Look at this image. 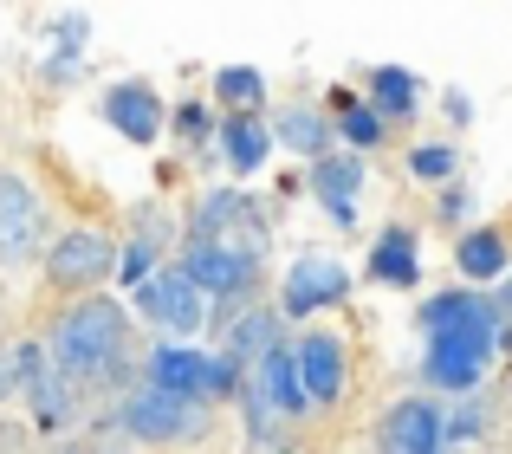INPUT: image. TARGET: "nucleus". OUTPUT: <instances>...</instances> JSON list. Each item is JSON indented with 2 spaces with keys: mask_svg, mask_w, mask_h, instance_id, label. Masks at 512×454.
Segmentation results:
<instances>
[{
  "mask_svg": "<svg viewBox=\"0 0 512 454\" xmlns=\"http://www.w3.org/2000/svg\"><path fill=\"white\" fill-rule=\"evenodd\" d=\"M422 338H428L422 377L435 383V390L474 396V383L487 377V364L500 357V312H493V299H480V292H435V299L422 305Z\"/></svg>",
  "mask_w": 512,
  "mask_h": 454,
  "instance_id": "nucleus-1",
  "label": "nucleus"
},
{
  "mask_svg": "<svg viewBox=\"0 0 512 454\" xmlns=\"http://www.w3.org/2000/svg\"><path fill=\"white\" fill-rule=\"evenodd\" d=\"M52 370L65 383H130V305H117L111 292H91V299L65 305V318L46 338Z\"/></svg>",
  "mask_w": 512,
  "mask_h": 454,
  "instance_id": "nucleus-2",
  "label": "nucleus"
},
{
  "mask_svg": "<svg viewBox=\"0 0 512 454\" xmlns=\"http://www.w3.org/2000/svg\"><path fill=\"white\" fill-rule=\"evenodd\" d=\"M188 240H208V247H227V253H240V260L266 266V253H273V221H266V208L253 202V195L208 189L195 202V215H188Z\"/></svg>",
  "mask_w": 512,
  "mask_h": 454,
  "instance_id": "nucleus-3",
  "label": "nucleus"
},
{
  "mask_svg": "<svg viewBox=\"0 0 512 454\" xmlns=\"http://www.w3.org/2000/svg\"><path fill=\"white\" fill-rule=\"evenodd\" d=\"M117 429L143 448H175V442H201L208 435V403H182V396H163L150 383L124 390L117 403Z\"/></svg>",
  "mask_w": 512,
  "mask_h": 454,
  "instance_id": "nucleus-4",
  "label": "nucleus"
},
{
  "mask_svg": "<svg viewBox=\"0 0 512 454\" xmlns=\"http://www.w3.org/2000/svg\"><path fill=\"white\" fill-rule=\"evenodd\" d=\"M130 305H137L143 318H150L156 331H163V344H188V338H201L208 331V299H201V286L182 273V266H163V273L150 279V286H137L130 292Z\"/></svg>",
  "mask_w": 512,
  "mask_h": 454,
  "instance_id": "nucleus-5",
  "label": "nucleus"
},
{
  "mask_svg": "<svg viewBox=\"0 0 512 454\" xmlns=\"http://www.w3.org/2000/svg\"><path fill=\"white\" fill-rule=\"evenodd\" d=\"M111 273H117V240L98 234V227H65V234L46 247V279L59 292H85L91 299Z\"/></svg>",
  "mask_w": 512,
  "mask_h": 454,
  "instance_id": "nucleus-6",
  "label": "nucleus"
},
{
  "mask_svg": "<svg viewBox=\"0 0 512 454\" xmlns=\"http://www.w3.org/2000/svg\"><path fill=\"white\" fill-rule=\"evenodd\" d=\"M344 292H350V266L325 247H305L279 279V318H312L325 305H338Z\"/></svg>",
  "mask_w": 512,
  "mask_h": 454,
  "instance_id": "nucleus-7",
  "label": "nucleus"
},
{
  "mask_svg": "<svg viewBox=\"0 0 512 454\" xmlns=\"http://www.w3.org/2000/svg\"><path fill=\"white\" fill-rule=\"evenodd\" d=\"M98 111H104V124H111L124 143H137V150H150V143L169 130V104H163V91H156L150 78H117V85L98 98Z\"/></svg>",
  "mask_w": 512,
  "mask_h": 454,
  "instance_id": "nucleus-8",
  "label": "nucleus"
},
{
  "mask_svg": "<svg viewBox=\"0 0 512 454\" xmlns=\"http://www.w3.org/2000/svg\"><path fill=\"white\" fill-rule=\"evenodd\" d=\"M46 247V202L33 195V182L0 169V260L20 266Z\"/></svg>",
  "mask_w": 512,
  "mask_h": 454,
  "instance_id": "nucleus-9",
  "label": "nucleus"
},
{
  "mask_svg": "<svg viewBox=\"0 0 512 454\" xmlns=\"http://www.w3.org/2000/svg\"><path fill=\"white\" fill-rule=\"evenodd\" d=\"M175 266L201 286V299H221V305L253 299V286H260V266L227 253V247H208V240H182V260Z\"/></svg>",
  "mask_w": 512,
  "mask_h": 454,
  "instance_id": "nucleus-10",
  "label": "nucleus"
},
{
  "mask_svg": "<svg viewBox=\"0 0 512 454\" xmlns=\"http://www.w3.org/2000/svg\"><path fill=\"white\" fill-rule=\"evenodd\" d=\"M143 383L163 396H182V403H214V351H195V344H156L143 357Z\"/></svg>",
  "mask_w": 512,
  "mask_h": 454,
  "instance_id": "nucleus-11",
  "label": "nucleus"
},
{
  "mask_svg": "<svg viewBox=\"0 0 512 454\" xmlns=\"http://www.w3.org/2000/svg\"><path fill=\"white\" fill-rule=\"evenodd\" d=\"M363 182H370V163H363L357 150H331L325 163H312L305 169V189H312V202L325 208L338 227H357V195H363Z\"/></svg>",
  "mask_w": 512,
  "mask_h": 454,
  "instance_id": "nucleus-12",
  "label": "nucleus"
},
{
  "mask_svg": "<svg viewBox=\"0 0 512 454\" xmlns=\"http://www.w3.org/2000/svg\"><path fill=\"white\" fill-rule=\"evenodd\" d=\"M383 454H448V435H441V409L428 396H402L383 416Z\"/></svg>",
  "mask_w": 512,
  "mask_h": 454,
  "instance_id": "nucleus-13",
  "label": "nucleus"
},
{
  "mask_svg": "<svg viewBox=\"0 0 512 454\" xmlns=\"http://www.w3.org/2000/svg\"><path fill=\"white\" fill-rule=\"evenodd\" d=\"M279 344H286V318H279L273 305H240L221 325V357H234L240 370H253L266 351H279Z\"/></svg>",
  "mask_w": 512,
  "mask_h": 454,
  "instance_id": "nucleus-14",
  "label": "nucleus"
},
{
  "mask_svg": "<svg viewBox=\"0 0 512 454\" xmlns=\"http://www.w3.org/2000/svg\"><path fill=\"white\" fill-rule=\"evenodd\" d=\"M292 357H299V383L312 403H338L344 396V344L331 338V331H305L299 344H292Z\"/></svg>",
  "mask_w": 512,
  "mask_h": 454,
  "instance_id": "nucleus-15",
  "label": "nucleus"
},
{
  "mask_svg": "<svg viewBox=\"0 0 512 454\" xmlns=\"http://www.w3.org/2000/svg\"><path fill=\"white\" fill-rule=\"evenodd\" d=\"M273 143L292 156H305V163H325L331 150H338V124H331L318 104H286V111L273 117Z\"/></svg>",
  "mask_w": 512,
  "mask_h": 454,
  "instance_id": "nucleus-16",
  "label": "nucleus"
},
{
  "mask_svg": "<svg viewBox=\"0 0 512 454\" xmlns=\"http://www.w3.org/2000/svg\"><path fill=\"white\" fill-rule=\"evenodd\" d=\"M247 377L260 383V396L273 403V416H279V422H299L305 409H312V396H305V383H299V357H292V344L266 351L260 364L247 370Z\"/></svg>",
  "mask_w": 512,
  "mask_h": 454,
  "instance_id": "nucleus-17",
  "label": "nucleus"
},
{
  "mask_svg": "<svg viewBox=\"0 0 512 454\" xmlns=\"http://www.w3.org/2000/svg\"><path fill=\"white\" fill-rule=\"evenodd\" d=\"M370 279L409 292L415 279H422V234H415V227H402V221H389L383 234H376V247H370Z\"/></svg>",
  "mask_w": 512,
  "mask_h": 454,
  "instance_id": "nucleus-18",
  "label": "nucleus"
},
{
  "mask_svg": "<svg viewBox=\"0 0 512 454\" xmlns=\"http://www.w3.org/2000/svg\"><path fill=\"white\" fill-rule=\"evenodd\" d=\"M214 143H221V156H227V169H234V176H260V169L273 163V150H279L266 117H221Z\"/></svg>",
  "mask_w": 512,
  "mask_h": 454,
  "instance_id": "nucleus-19",
  "label": "nucleus"
},
{
  "mask_svg": "<svg viewBox=\"0 0 512 454\" xmlns=\"http://www.w3.org/2000/svg\"><path fill=\"white\" fill-rule=\"evenodd\" d=\"M363 91H370L383 124H409V117L422 111V72H409V65H370Z\"/></svg>",
  "mask_w": 512,
  "mask_h": 454,
  "instance_id": "nucleus-20",
  "label": "nucleus"
},
{
  "mask_svg": "<svg viewBox=\"0 0 512 454\" xmlns=\"http://www.w3.org/2000/svg\"><path fill=\"white\" fill-rule=\"evenodd\" d=\"M454 266L467 279H506V234L500 227H467L454 240Z\"/></svg>",
  "mask_w": 512,
  "mask_h": 454,
  "instance_id": "nucleus-21",
  "label": "nucleus"
},
{
  "mask_svg": "<svg viewBox=\"0 0 512 454\" xmlns=\"http://www.w3.org/2000/svg\"><path fill=\"white\" fill-rule=\"evenodd\" d=\"M214 98L227 104V117H260L266 72H260V65H221V72H214Z\"/></svg>",
  "mask_w": 512,
  "mask_h": 454,
  "instance_id": "nucleus-22",
  "label": "nucleus"
},
{
  "mask_svg": "<svg viewBox=\"0 0 512 454\" xmlns=\"http://www.w3.org/2000/svg\"><path fill=\"white\" fill-rule=\"evenodd\" d=\"M331 124H338V137L350 143V150H376V143H383V117H376V104L370 98H350V91H338V111H331Z\"/></svg>",
  "mask_w": 512,
  "mask_h": 454,
  "instance_id": "nucleus-23",
  "label": "nucleus"
},
{
  "mask_svg": "<svg viewBox=\"0 0 512 454\" xmlns=\"http://www.w3.org/2000/svg\"><path fill=\"white\" fill-rule=\"evenodd\" d=\"M26 403H33V422H39V429H65V422L78 416V383H65L59 370H46V377L26 390Z\"/></svg>",
  "mask_w": 512,
  "mask_h": 454,
  "instance_id": "nucleus-24",
  "label": "nucleus"
},
{
  "mask_svg": "<svg viewBox=\"0 0 512 454\" xmlns=\"http://www.w3.org/2000/svg\"><path fill=\"white\" fill-rule=\"evenodd\" d=\"M85 33H91V20H85V13L59 20V33H52V59H46V72H52V78H65V72L78 65V52H85Z\"/></svg>",
  "mask_w": 512,
  "mask_h": 454,
  "instance_id": "nucleus-25",
  "label": "nucleus"
},
{
  "mask_svg": "<svg viewBox=\"0 0 512 454\" xmlns=\"http://www.w3.org/2000/svg\"><path fill=\"white\" fill-rule=\"evenodd\" d=\"M454 163H461V156H454V143H415V150H409V176L441 182V189L454 182Z\"/></svg>",
  "mask_w": 512,
  "mask_h": 454,
  "instance_id": "nucleus-26",
  "label": "nucleus"
},
{
  "mask_svg": "<svg viewBox=\"0 0 512 454\" xmlns=\"http://www.w3.org/2000/svg\"><path fill=\"white\" fill-rule=\"evenodd\" d=\"M480 429H487V403H480V396H461L454 409H441V435H448L454 448H461V442H474Z\"/></svg>",
  "mask_w": 512,
  "mask_h": 454,
  "instance_id": "nucleus-27",
  "label": "nucleus"
},
{
  "mask_svg": "<svg viewBox=\"0 0 512 454\" xmlns=\"http://www.w3.org/2000/svg\"><path fill=\"white\" fill-rule=\"evenodd\" d=\"M156 260H163V253H156V247H143V240H130V247H117V279H124L130 292H137V286H150V279L163 273V266H156Z\"/></svg>",
  "mask_w": 512,
  "mask_h": 454,
  "instance_id": "nucleus-28",
  "label": "nucleus"
},
{
  "mask_svg": "<svg viewBox=\"0 0 512 454\" xmlns=\"http://www.w3.org/2000/svg\"><path fill=\"white\" fill-rule=\"evenodd\" d=\"M169 130H175V143H188V150H201V143H208V137H214L221 124L208 117V104H195V98H188V104H175Z\"/></svg>",
  "mask_w": 512,
  "mask_h": 454,
  "instance_id": "nucleus-29",
  "label": "nucleus"
},
{
  "mask_svg": "<svg viewBox=\"0 0 512 454\" xmlns=\"http://www.w3.org/2000/svg\"><path fill=\"white\" fill-rule=\"evenodd\" d=\"M435 215H441V221H448V227H454V221H467V215H474V189H467V182H461V176H454V182H448V189H441V195H435Z\"/></svg>",
  "mask_w": 512,
  "mask_h": 454,
  "instance_id": "nucleus-30",
  "label": "nucleus"
},
{
  "mask_svg": "<svg viewBox=\"0 0 512 454\" xmlns=\"http://www.w3.org/2000/svg\"><path fill=\"white\" fill-rule=\"evenodd\" d=\"M441 111H448V124H454V130H467V124H474V98H467L461 85H448V98H441Z\"/></svg>",
  "mask_w": 512,
  "mask_h": 454,
  "instance_id": "nucleus-31",
  "label": "nucleus"
},
{
  "mask_svg": "<svg viewBox=\"0 0 512 454\" xmlns=\"http://www.w3.org/2000/svg\"><path fill=\"white\" fill-rule=\"evenodd\" d=\"M448 454H461V448H448Z\"/></svg>",
  "mask_w": 512,
  "mask_h": 454,
  "instance_id": "nucleus-32",
  "label": "nucleus"
}]
</instances>
